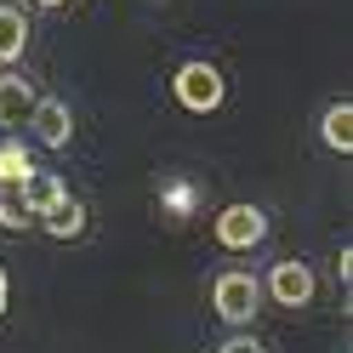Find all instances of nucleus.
I'll return each instance as SVG.
<instances>
[{
    "label": "nucleus",
    "mask_w": 353,
    "mask_h": 353,
    "mask_svg": "<svg viewBox=\"0 0 353 353\" xmlns=\"http://www.w3.org/2000/svg\"><path fill=\"white\" fill-rule=\"evenodd\" d=\"M34 223L46 228L52 239H80V234H85V205L74 200V194H63V200H57L52 211H40Z\"/></svg>",
    "instance_id": "obj_8"
},
{
    "label": "nucleus",
    "mask_w": 353,
    "mask_h": 353,
    "mask_svg": "<svg viewBox=\"0 0 353 353\" xmlns=\"http://www.w3.org/2000/svg\"><path fill=\"white\" fill-rule=\"evenodd\" d=\"M63 194H69V183H63L57 171H29L23 183H17V200H23V211H29V223H34L40 211H52V205L63 200Z\"/></svg>",
    "instance_id": "obj_7"
},
{
    "label": "nucleus",
    "mask_w": 353,
    "mask_h": 353,
    "mask_svg": "<svg viewBox=\"0 0 353 353\" xmlns=\"http://www.w3.org/2000/svg\"><path fill=\"white\" fill-rule=\"evenodd\" d=\"M211 307H216V319H228V325H251L256 307H262V285L245 268H223L216 285H211Z\"/></svg>",
    "instance_id": "obj_1"
},
{
    "label": "nucleus",
    "mask_w": 353,
    "mask_h": 353,
    "mask_svg": "<svg viewBox=\"0 0 353 353\" xmlns=\"http://www.w3.org/2000/svg\"><path fill=\"white\" fill-rule=\"evenodd\" d=\"M34 85L23 74H12V69H0V131H17L29 120V108H34Z\"/></svg>",
    "instance_id": "obj_6"
},
{
    "label": "nucleus",
    "mask_w": 353,
    "mask_h": 353,
    "mask_svg": "<svg viewBox=\"0 0 353 353\" xmlns=\"http://www.w3.org/2000/svg\"><path fill=\"white\" fill-rule=\"evenodd\" d=\"M23 223H29V211L17 200V183H0V228H23Z\"/></svg>",
    "instance_id": "obj_12"
},
{
    "label": "nucleus",
    "mask_w": 353,
    "mask_h": 353,
    "mask_svg": "<svg viewBox=\"0 0 353 353\" xmlns=\"http://www.w3.org/2000/svg\"><path fill=\"white\" fill-rule=\"evenodd\" d=\"M34 6H63V0H34Z\"/></svg>",
    "instance_id": "obj_15"
},
{
    "label": "nucleus",
    "mask_w": 353,
    "mask_h": 353,
    "mask_svg": "<svg viewBox=\"0 0 353 353\" xmlns=\"http://www.w3.org/2000/svg\"><path fill=\"white\" fill-rule=\"evenodd\" d=\"M171 92H176V103H183L188 114H216L223 97H228V85H223V74H216L211 63H183L176 80H171Z\"/></svg>",
    "instance_id": "obj_2"
},
{
    "label": "nucleus",
    "mask_w": 353,
    "mask_h": 353,
    "mask_svg": "<svg viewBox=\"0 0 353 353\" xmlns=\"http://www.w3.org/2000/svg\"><path fill=\"white\" fill-rule=\"evenodd\" d=\"M29 171H34V160L23 143H0V183H23Z\"/></svg>",
    "instance_id": "obj_11"
},
{
    "label": "nucleus",
    "mask_w": 353,
    "mask_h": 353,
    "mask_svg": "<svg viewBox=\"0 0 353 353\" xmlns=\"http://www.w3.org/2000/svg\"><path fill=\"white\" fill-rule=\"evenodd\" d=\"M23 46H29V17L0 0V69H12V63L23 57Z\"/></svg>",
    "instance_id": "obj_10"
},
{
    "label": "nucleus",
    "mask_w": 353,
    "mask_h": 353,
    "mask_svg": "<svg viewBox=\"0 0 353 353\" xmlns=\"http://www.w3.org/2000/svg\"><path fill=\"white\" fill-rule=\"evenodd\" d=\"M319 143H325L330 154H353V103H347V97L330 103L325 114H319Z\"/></svg>",
    "instance_id": "obj_9"
},
{
    "label": "nucleus",
    "mask_w": 353,
    "mask_h": 353,
    "mask_svg": "<svg viewBox=\"0 0 353 353\" xmlns=\"http://www.w3.org/2000/svg\"><path fill=\"white\" fill-rule=\"evenodd\" d=\"M216 353H268V347H262L256 336H228V342L216 347Z\"/></svg>",
    "instance_id": "obj_13"
},
{
    "label": "nucleus",
    "mask_w": 353,
    "mask_h": 353,
    "mask_svg": "<svg viewBox=\"0 0 353 353\" xmlns=\"http://www.w3.org/2000/svg\"><path fill=\"white\" fill-rule=\"evenodd\" d=\"M6 296H12V285H6V268H0V314H6Z\"/></svg>",
    "instance_id": "obj_14"
},
{
    "label": "nucleus",
    "mask_w": 353,
    "mask_h": 353,
    "mask_svg": "<svg viewBox=\"0 0 353 353\" xmlns=\"http://www.w3.org/2000/svg\"><path fill=\"white\" fill-rule=\"evenodd\" d=\"M262 239H268V216H262L256 205H223L216 211V245L223 251H256Z\"/></svg>",
    "instance_id": "obj_3"
},
{
    "label": "nucleus",
    "mask_w": 353,
    "mask_h": 353,
    "mask_svg": "<svg viewBox=\"0 0 353 353\" xmlns=\"http://www.w3.org/2000/svg\"><path fill=\"white\" fill-rule=\"evenodd\" d=\"M268 296L279 307H307V302H314V268L296 262V256L274 262V268H268Z\"/></svg>",
    "instance_id": "obj_5"
},
{
    "label": "nucleus",
    "mask_w": 353,
    "mask_h": 353,
    "mask_svg": "<svg viewBox=\"0 0 353 353\" xmlns=\"http://www.w3.org/2000/svg\"><path fill=\"white\" fill-rule=\"evenodd\" d=\"M29 137L34 143H46V148H69V137H74V114H69V103L63 97H34V108H29Z\"/></svg>",
    "instance_id": "obj_4"
}]
</instances>
